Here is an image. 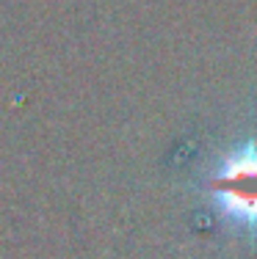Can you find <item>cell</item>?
Segmentation results:
<instances>
[{
  "mask_svg": "<svg viewBox=\"0 0 257 259\" xmlns=\"http://www.w3.org/2000/svg\"><path fill=\"white\" fill-rule=\"evenodd\" d=\"M213 196L235 221L257 224V141L224 163L213 180Z\"/></svg>",
  "mask_w": 257,
  "mask_h": 259,
  "instance_id": "cell-1",
  "label": "cell"
}]
</instances>
